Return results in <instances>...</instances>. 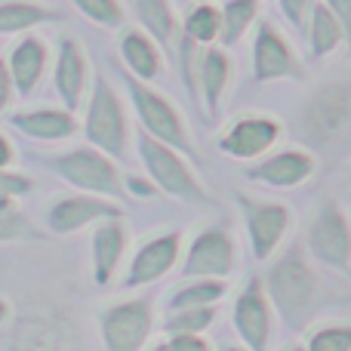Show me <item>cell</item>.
Returning a JSON list of instances; mask_svg holds the SVG:
<instances>
[{
	"instance_id": "44dd1931",
	"label": "cell",
	"mask_w": 351,
	"mask_h": 351,
	"mask_svg": "<svg viewBox=\"0 0 351 351\" xmlns=\"http://www.w3.org/2000/svg\"><path fill=\"white\" fill-rule=\"evenodd\" d=\"M136 12H139L142 25L148 28V34H152L167 53H173V49L179 47V25H176L170 0H136Z\"/></svg>"
},
{
	"instance_id": "9c48e42d",
	"label": "cell",
	"mask_w": 351,
	"mask_h": 351,
	"mask_svg": "<svg viewBox=\"0 0 351 351\" xmlns=\"http://www.w3.org/2000/svg\"><path fill=\"white\" fill-rule=\"evenodd\" d=\"M284 136L280 123L265 114H243L219 133V152L234 160H256L274 148Z\"/></svg>"
},
{
	"instance_id": "836d02e7",
	"label": "cell",
	"mask_w": 351,
	"mask_h": 351,
	"mask_svg": "<svg viewBox=\"0 0 351 351\" xmlns=\"http://www.w3.org/2000/svg\"><path fill=\"white\" fill-rule=\"evenodd\" d=\"M164 346L176 351H206L210 348V339L204 333H173Z\"/></svg>"
},
{
	"instance_id": "52a82bcc",
	"label": "cell",
	"mask_w": 351,
	"mask_h": 351,
	"mask_svg": "<svg viewBox=\"0 0 351 351\" xmlns=\"http://www.w3.org/2000/svg\"><path fill=\"white\" fill-rule=\"evenodd\" d=\"M284 77H305V68L299 65L296 53L290 43L284 40L278 28L268 19H256V40H253V80L256 84H268V80H284Z\"/></svg>"
},
{
	"instance_id": "2e32d148",
	"label": "cell",
	"mask_w": 351,
	"mask_h": 351,
	"mask_svg": "<svg viewBox=\"0 0 351 351\" xmlns=\"http://www.w3.org/2000/svg\"><path fill=\"white\" fill-rule=\"evenodd\" d=\"M228 80H231V59L222 47H210L200 53L197 62V84L200 93H204L206 102V114L216 117L219 105H222L225 93H228Z\"/></svg>"
},
{
	"instance_id": "30bf717a",
	"label": "cell",
	"mask_w": 351,
	"mask_h": 351,
	"mask_svg": "<svg viewBox=\"0 0 351 351\" xmlns=\"http://www.w3.org/2000/svg\"><path fill=\"white\" fill-rule=\"evenodd\" d=\"M86 136L96 142L102 152L121 158L127 148V121H123V108L117 102L114 90L105 84L102 77L96 80V93L90 102V114H86Z\"/></svg>"
},
{
	"instance_id": "277c9868",
	"label": "cell",
	"mask_w": 351,
	"mask_h": 351,
	"mask_svg": "<svg viewBox=\"0 0 351 351\" xmlns=\"http://www.w3.org/2000/svg\"><path fill=\"white\" fill-rule=\"evenodd\" d=\"M139 158H142V164H145L148 176L154 179V188H160V191L173 194V197H179V200H191V204H204L206 200L204 185L197 182V176L188 170L185 160L176 154L173 145L154 139L152 133H142L139 136Z\"/></svg>"
},
{
	"instance_id": "7a4b0ae2",
	"label": "cell",
	"mask_w": 351,
	"mask_h": 351,
	"mask_svg": "<svg viewBox=\"0 0 351 351\" xmlns=\"http://www.w3.org/2000/svg\"><path fill=\"white\" fill-rule=\"evenodd\" d=\"M265 296L271 302V308L280 315L284 327L290 333H302L308 327L311 315L317 308V274L311 268V262L305 259L302 243H290L284 250L278 262H271L262 278Z\"/></svg>"
},
{
	"instance_id": "8d00e7d4",
	"label": "cell",
	"mask_w": 351,
	"mask_h": 351,
	"mask_svg": "<svg viewBox=\"0 0 351 351\" xmlns=\"http://www.w3.org/2000/svg\"><path fill=\"white\" fill-rule=\"evenodd\" d=\"M6 93H10V80H6V71H3V65H0V108H3V102H6Z\"/></svg>"
},
{
	"instance_id": "e0dca14e",
	"label": "cell",
	"mask_w": 351,
	"mask_h": 351,
	"mask_svg": "<svg viewBox=\"0 0 351 351\" xmlns=\"http://www.w3.org/2000/svg\"><path fill=\"white\" fill-rule=\"evenodd\" d=\"M121 216V210L105 200H93V197H71V200H59L49 210V228L65 234V231H77L80 225L93 222V219H111Z\"/></svg>"
},
{
	"instance_id": "1f68e13d",
	"label": "cell",
	"mask_w": 351,
	"mask_h": 351,
	"mask_svg": "<svg viewBox=\"0 0 351 351\" xmlns=\"http://www.w3.org/2000/svg\"><path fill=\"white\" fill-rule=\"evenodd\" d=\"M278 3H280V10H284L287 22H290L296 31H302V34H305V28H308V16H311V6H315V0H278Z\"/></svg>"
},
{
	"instance_id": "f546056e",
	"label": "cell",
	"mask_w": 351,
	"mask_h": 351,
	"mask_svg": "<svg viewBox=\"0 0 351 351\" xmlns=\"http://www.w3.org/2000/svg\"><path fill=\"white\" fill-rule=\"evenodd\" d=\"M49 16H53L49 10H40V6H31V3H3L0 6V31L28 28V25H37Z\"/></svg>"
},
{
	"instance_id": "74e56055",
	"label": "cell",
	"mask_w": 351,
	"mask_h": 351,
	"mask_svg": "<svg viewBox=\"0 0 351 351\" xmlns=\"http://www.w3.org/2000/svg\"><path fill=\"white\" fill-rule=\"evenodd\" d=\"M3 164H10V145L0 139V167H3Z\"/></svg>"
},
{
	"instance_id": "7c38bea8",
	"label": "cell",
	"mask_w": 351,
	"mask_h": 351,
	"mask_svg": "<svg viewBox=\"0 0 351 351\" xmlns=\"http://www.w3.org/2000/svg\"><path fill=\"white\" fill-rule=\"evenodd\" d=\"M152 333V305L145 299L121 302L102 315V336L105 346L114 351H133L142 348Z\"/></svg>"
},
{
	"instance_id": "8992f818",
	"label": "cell",
	"mask_w": 351,
	"mask_h": 351,
	"mask_svg": "<svg viewBox=\"0 0 351 351\" xmlns=\"http://www.w3.org/2000/svg\"><path fill=\"white\" fill-rule=\"evenodd\" d=\"M130 96H133L136 111H139L142 123H145V130L154 136V139H160V142H167V145H173L176 152H185V154L194 152L185 121H182L179 111H176L173 105L167 102L164 96H160V93L148 90L142 80H133V77H130Z\"/></svg>"
},
{
	"instance_id": "f1b7e54d",
	"label": "cell",
	"mask_w": 351,
	"mask_h": 351,
	"mask_svg": "<svg viewBox=\"0 0 351 351\" xmlns=\"http://www.w3.org/2000/svg\"><path fill=\"white\" fill-rule=\"evenodd\" d=\"M308 351H351V324H321L305 336Z\"/></svg>"
},
{
	"instance_id": "ffe728a7",
	"label": "cell",
	"mask_w": 351,
	"mask_h": 351,
	"mask_svg": "<svg viewBox=\"0 0 351 351\" xmlns=\"http://www.w3.org/2000/svg\"><path fill=\"white\" fill-rule=\"evenodd\" d=\"M56 84H59V93H62L68 108H77L80 96H84V86H86V62H84V53H80V47L74 40L62 43Z\"/></svg>"
},
{
	"instance_id": "603a6c76",
	"label": "cell",
	"mask_w": 351,
	"mask_h": 351,
	"mask_svg": "<svg viewBox=\"0 0 351 351\" xmlns=\"http://www.w3.org/2000/svg\"><path fill=\"white\" fill-rule=\"evenodd\" d=\"M219 12H222L219 40H222V47H237L250 31V25L259 19V0H225Z\"/></svg>"
},
{
	"instance_id": "4dcf8cb0",
	"label": "cell",
	"mask_w": 351,
	"mask_h": 351,
	"mask_svg": "<svg viewBox=\"0 0 351 351\" xmlns=\"http://www.w3.org/2000/svg\"><path fill=\"white\" fill-rule=\"evenodd\" d=\"M74 3H77L80 10H84L86 16H90L93 22H99V25L114 28V25L123 22V10H121L117 0H74Z\"/></svg>"
},
{
	"instance_id": "d6a6232c",
	"label": "cell",
	"mask_w": 351,
	"mask_h": 351,
	"mask_svg": "<svg viewBox=\"0 0 351 351\" xmlns=\"http://www.w3.org/2000/svg\"><path fill=\"white\" fill-rule=\"evenodd\" d=\"M28 234H31V225L3 206L0 210V241H6V237H28Z\"/></svg>"
},
{
	"instance_id": "cb8c5ba5",
	"label": "cell",
	"mask_w": 351,
	"mask_h": 351,
	"mask_svg": "<svg viewBox=\"0 0 351 351\" xmlns=\"http://www.w3.org/2000/svg\"><path fill=\"white\" fill-rule=\"evenodd\" d=\"M16 127L37 139H65L74 133V117L62 111H34V114H19Z\"/></svg>"
},
{
	"instance_id": "484cf974",
	"label": "cell",
	"mask_w": 351,
	"mask_h": 351,
	"mask_svg": "<svg viewBox=\"0 0 351 351\" xmlns=\"http://www.w3.org/2000/svg\"><path fill=\"white\" fill-rule=\"evenodd\" d=\"M228 293V287L216 278H204V280H194V284H185L170 296L167 308H188V305H216L219 299Z\"/></svg>"
},
{
	"instance_id": "4fadbf2b",
	"label": "cell",
	"mask_w": 351,
	"mask_h": 351,
	"mask_svg": "<svg viewBox=\"0 0 351 351\" xmlns=\"http://www.w3.org/2000/svg\"><path fill=\"white\" fill-rule=\"evenodd\" d=\"M315 164L317 158L308 148H284V152H274L262 158L259 164L247 167V179L262 182L268 188H296L315 176Z\"/></svg>"
},
{
	"instance_id": "8fae6325",
	"label": "cell",
	"mask_w": 351,
	"mask_h": 351,
	"mask_svg": "<svg viewBox=\"0 0 351 351\" xmlns=\"http://www.w3.org/2000/svg\"><path fill=\"white\" fill-rule=\"evenodd\" d=\"M234 333L253 351L268 348L271 339V302L265 296L262 278H253L234 299Z\"/></svg>"
},
{
	"instance_id": "d6986e66",
	"label": "cell",
	"mask_w": 351,
	"mask_h": 351,
	"mask_svg": "<svg viewBox=\"0 0 351 351\" xmlns=\"http://www.w3.org/2000/svg\"><path fill=\"white\" fill-rule=\"evenodd\" d=\"M305 34H308L311 59H324V56L336 53V49H339V43L346 40V31H342L339 19L333 16V10H330L324 0H315V6H311V16H308V28H305Z\"/></svg>"
},
{
	"instance_id": "e575fe53",
	"label": "cell",
	"mask_w": 351,
	"mask_h": 351,
	"mask_svg": "<svg viewBox=\"0 0 351 351\" xmlns=\"http://www.w3.org/2000/svg\"><path fill=\"white\" fill-rule=\"evenodd\" d=\"M324 3L333 10V16L339 19L342 31H346V40L351 43V0H324Z\"/></svg>"
},
{
	"instance_id": "4316f807",
	"label": "cell",
	"mask_w": 351,
	"mask_h": 351,
	"mask_svg": "<svg viewBox=\"0 0 351 351\" xmlns=\"http://www.w3.org/2000/svg\"><path fill=\"white\" fill-rule=\"evenodd\" d=\"M216 321V305H188L173 308L164 321V333H206V327Z\"/></svg>"
},
{
	"instance_id": "3957f363",
	"label": "cell",
	"mask_w": 351,
	"mask_h": 351,
	"mask_svg": "<svg viewBox=\"0 0 351 351\" xmlns=\"http://www.w3.org/2000/svg\"><path fill=\"white\" fill-rule=\"evenodd\" d=\"M305 247L321 265L351 271V222L339 200L324 197L305 228Z\"/></svg>"
},
{
	"instance_id": "9a60e30c",
	"label": "cell",
	"mask_w": 351,
	"mask_h": 351,
	"mask_svg": "<svg viewBox=\"0 0 351 351\" xmlns=\"http://www.w3.org/2000/svg\"><path fill=\"white\" fill-rule=\"evenodd\" d=\"M179 247H182L179 231H167V234L148 241L145 247L136 253L123 287H145V284H152V280L164 278V274L176 265V259H179Z\"/></svg>"
},
{
	"instance_id": "5bb4252c",
	"label": "cell",
	"mask_w": 351,
	"mask_h": 351,
	"mask_svg": "<svg viewBox=\"0 0 351 351\" xmlns=\"http://www.w3.org/2000/svg\"><path fill=\"white\" fill-rule=\"evenodd\" d=\"M56 167H59V173L65 176L68 182L86 188V191L111 194V197H117V194H121V179H117L111 160L102 158V154H96V152H86V148H80V152L62 154Z\"/></svg>"
},
{
	"instance_id": "ba28073f",
	"label": "cell",
	"mask_w": 351,
	"mask_h": 351,
	"mask_svg": "<svg viewBox=\"0 0 351 351\" xmlns=\"http://www.w3.org/2000/svg\"><path fill=\"white\" fill-rule=\"evenodd\" d=\"M237 271V243L225 228H204L191 241L182 274L185 278H228Z\"/></svg>"
},
{
	"instance_id": "d590c367",
	"label": "cell",
	"mask_w": 351,
	"mask_h": 351,
	"mask_svg": "<svg viewBox=\"0 0 351 351\" xmlns=\"http://www.w3.org/2000/svg\"><path fill=\"white\" fill-rule=\"evenodd\" d=\"M28 188V179H19V176H0V194L3 191H25Z\"/></svg>"
},
{
	"instance_id": "5b68a950",
	"label": "cell",
	"mask_w": 351,
	"mask_h": 351,
	"mask_svg": "<svg viewBox=\"0 0 351 351\" xmlns=\"http://www.w3.org/2000/svg\"><path fill=\"white\" fill-rule=\"evenodd\" d=\"M237 204L243 213V225H247L250 250H253L256 262H268L280 241L287 237L290 228V206L274 204V200H256L247 194H237Z\"/></svg>"
},
{
	"instance_id": "83f0119b",
	"label": "cell",
	"mask_w": 351,
	"mask_h": 351,
	"mask_svg": "<svg viewBox=\"0 0 351 351\" xmlns=\"http://www.w3.org/2000/svg\"><path fill=\"white\" fill-rule=\"evenodd\" d=\"M219 28H222V12H219L216 6H210L206 0L200 6H194L185 19V34L191 37L194 43H200V47L219 40Z\"/></svg>"
},
{
	"instance_id": "7402d4cb",
	"label": "cell",
	"mask_w": 351,
	"mask_h": 351,
	"mask_svg": "<svg viewBox=\"0 0 351 351\" xmlns=\"http://www.w3.org/2000/svg\"><path fill=\"white\" fill-rule=\"evenodd\" d=\"M121 53L127 59L130 71L142 80H152L160 74V53L154 47L152 37H145L142 31H127L121 40Z\"/></svg>"
},
{
	"instance_id": "d4e9b609",
	"label": "cell",
	"mask_w": 351,
	"mask_h": 351,
	"mask_svg": "<svg viewBox=\"0 0 351 351\" xmlns=\"http://www.w3.org/2000/svg\"><path fill=\"white\" fill-rule=\"evenodd\" d=\"M43 59H47V53H43L40 40H25L22 47L12 53V71H16V84L22 93H28L31 86L37 84V77H40L43 71Z\"/></svg>"
},
{
	"instance_id": "ac0fdd59",
	"label": "cell",
	"mask_w": 351,
	"mask_h": 351,
	"mask_svg": "<svg viewBox=\"0 0 351 351\" xmlns=\"http://www.w3.org/2000/svg\"><path fill=\"white\" fill-rule=\"evenodd\" d=\"M123 247H127V228L121 222H114V216H111V222L99 225L96 234H93V262H96L99 287H105L111 280V274H114L117 262L123 256Z\"/></svg>"
},
{
	"instance_id": "6da1fadb",
	"label": "cell",
	"mask_w": 351,
	"mask_h": 351,
	"mask_svg": "<svg viewBox=\"0 0 351 351\" xmlns=\"http://www.w3.org/2000/svg\"><path fill=\"white\" fill-rule=\"evenodd\" d=\"M293 130L315 158L351 154V71L311 86L296 111Z\"/></svg>"
}]
</instances>
